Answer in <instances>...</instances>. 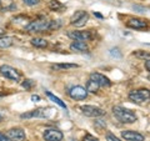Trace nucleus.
Here are the masks:
<instances>
[{
    "label": "nucleus",
    "instance_id": "f257e3e1",
    "mask_svg": "<svg viewBox=\"0 0 150 141\" xmlns=\"http://www.w3.org/2000/svg\"><path fill=\"white\" fill-rule=\"evenodd\" d=\"M112 114L123 124H133L138 120V116L135 115V112L129 109H125L123 106H114L112 107Z\"/></svg>",
    "mask_w": 150,
    "mask_h": 141
},
{
    "label": "nucleus",
    "instance_id": "f03ea898",
    "mask_svg": "<svg viewBox=\"0 0 150 141\" xmlns=\"http://www.w3.org/2000/svg\"><path fill=\"white\" fill-rule=\"evenodd\" d=\"M130 101H133L137 105H144L146 102H150V90L149 89H139L133 90L129 94Z\"/></svg>",
    "mask_w": 150,
    "mask_h": 141
},
{
    "label": "nucleus",
    "instance_id": "7ed1b4c3",
    "mask_svg": "<svg viewBox=\"0 0 150 141\" xmlns=\"http://www.w3.org/2000/svg\"><path fill=\"white\" fill-rule=\"evenodd\" d=\"M49 23L45 19H39V20H34L28 25L25 29L28 32H41L45 30H49Z\"/></svg>",
    "mask_w": 150,
    "mask_h": 141
},
{
    "label": "nucleus",
    "instance_id": "20e7f679",
    "mask_svg": "<svg viewBox=\"0 0 150 141\" xmlns=\"http://www.w3.org/2000/svg\"><path fill=\"white\" fill-rule=\"evenodd\" d=\"M81 112L88 117H100L105 115V111L101 107L93 106V105H84L80 107Z\"/></svg>",
    "mask_w": 150,
    "mask_h": 141
},
{
    "label": "nucleus",
    "instance_id": "39448f33",
    "mask_svg": "<svg viewBox=\"0 0 150 141\" xmlns=\"http://www.w3.org/2000/svg\"><path fill=\"white\" fill-rule=\"evenodd\" d=\"M0 74L4 78H6L9 80H14V81H19V79H20V73L16 69L9 66V65H1L0 66Z\"/></svg>",
    "mask_w": 150,
    "mask_h": 141
},
{
    "label": "nucleus",
    "instance_id": "423d86ee",
    "mask_svg": "<svg viewBox=\"0 0 150 141\" xmlns=\"http://www.w3.org/2000/svg\"><path fill=\"white\" fill-rule=\"evenodd\" d=\"M69 96L73 99V100H84L88 96V91L85 87H83L80 85L73 86L69 90Z\"/></svg>",
    "mask_w": 150,
    "mask_h": 141
},
{
    "label": "nucleus",
    "instance_id": "0eeeda50",
    "mask_svg": "<svg viewBox=\"0 0 150 141\" xmlns=\"http://www.w3.org/2000/svg\"><path fill=\"white\" fill-rule=\"evenodd\" d=\"M90 79L93 81H95L100 87H109L111 85V81L108 79L105 75H103L100 73H91L90 74Z\"/></svg>",
    "mask_w": 150,
    "mask_h": 141
},
{
    "label": "nucleus",
    "instance_id": "6e6552de",
    "mask_svg": "<svg viewBox=\"0 0 150 141\" xmlns=\"http://www.w3.org/2000/svg\"><path fill=\"white\" fill-rule=\"evenodd\" d=\"M44 140L45 141H62L64 135L60 130H56V129H49V130H45L44 133Z\"/></svg>",
    "mask_w": 150,
    "mask_h": 141
},
{
    "label": "nucleus",
    "instance_id": "1a4fd4ad",
    "mask_svg": "<svg viewBox=\"0 0 150 141\" xmlns=\"http://www.w3.org/2000/svg\"><path fill=\"white\" fill-rule=\"evenodd\" d=\"M68 36L75 41H84V43L91 39L89 31H68Z\"/></svg>",
    "mask_w": 150,
    "mask_h": 141
},
{
    "label": "nucleus",
    "instance_id": "9d476101",
    "mask_svg": "<svg viewBox=\"0 0 150 141\" xmlns=\"http://www.w3.org/2000/svg\"><path fill=\"white\" fill-rule=\"evenodd\" d=\"M6 136L11 141H24L25 140V131L20 129V128H16V129H10L8 131Z\"/></svg>",
    "mask_w": 150,
    "mask_h": 141
},
{
    "label": "nucleus",
    "instance_id": "9b49d317",
    "mask_svg": "<svg viewBox=\"0 0 150 141\" xmlns=\"http://www.w3.org/2000/svg\"><path fill=\"white\" fill-rule=\"evenodd\" d=\"M126 26L130 27V29H135V30H144L148 27V23L142 19H129L126 21Z\"/></svg>",
    "mask_w": 150,
    "mask_h": 141
},
{
    "label": "nucleus",
    "instance_id": "f8f14e48",
    "mask_svg": "<svg viewBox=\"0 0 150 141\" xmlns=\"http://www.w3.org/2000/svg\"><path fill=\"white\" fill-rule=\"evenodd\" d=\"M121 137L126 141H144V135L133 130H125L121 133Z\"/></svg>",
    "mask_w": 150,
    "mask_h": 141
},
{
    "label": "nucleus",
    "instance_id": "ddd939ff",
    "mask_svg": "<svg viewBox=\"0 0 150 141\" xmlns=\"http://www.w3.org/2000/svg\"><path fill=\"white\" fill-rule=\"evenodd\" d=\"M46 116H48V114H46V110L44 107H39V109L31 110L29 112L20 115L21 119H33V117H46Z\"/></svg>",
    "mask_w": 150,
    "mask_h": 141
},
{
    "label": "nucleus",
    "instance_id": "4468645a",
    "mask_svg": "<svg viewBox=\"0 0 150 141\" xmlns=\"http://www.w3.org/2000/svg\"><path fill=\"white\" fill-rule=\"evenodd\" d=\"M70 49L73 51H76V53H88V45L84 41H74V43L70 45Z\"/></svg>",
    "mask_w": 150,
    "mask_h": 141
},
{
    "label": "nucleus",
    "instance_id": "2eb2a0df",
    "mask_svg": "<svg viewBox=\"0 0 150 141\" xmlns=\"http://www.w3.org/2000/svg\"><path fill=\"white\" fill-rule=\"evenodd\" d=\"M13 44H14V39L11 36H1L0 37V48L1 49L10 48Z\"/></svg>",
    "mask_w": 150,
    "mask_h": 141
},
{
    "label": "nucleus",
    "instance_id": "dca6fc26",
    "mask_svg": "<svg viewBox=\"0 0 150 141\" xmlns=\"http://www.w3.org/2000/svg\"><path fill=\"white\" fill-rule=\"evenodd\" d=\"M88 20H89V14L85 11V13H84V14H83V15H81L80 18L78 19L76 21H74L71 25L76 26V27H81V26H84V25L86 24V23H88Z\"/></svg>",
    "mask_w": 150,
    "mask_h": 141
},
{
    "label": "nucleus",
    "instance_id": "f3484780",
    "mask_svg": "<svg viewBox=\"0 0 150 141\" xmlns=\"http://www.w3.org/2000/svg\"><path fill=\"white\" fill-rule=\"evenodd\" d=\"M31 44L35 46V48H40V49H44L48 46V41L45 39H41V37H34L31 40Z\"/></svg>",
    "mask_w": 150,
    "mask_h": 141
},
{
    "label": "nucleus",
    "instance_id": "a211bd4d",
    "mask_svg": "<svg viewBox=\"0 0 150 141\" xmlns=\"http://www.w3.org/2000/svg\"><path fill=\"white\" fill-rule=\"evenodd\" d=\"M45 94H46V96H48V97L50 99L51 101H54L56 105H59L60 107H63V109H65V110H67V105H65V102H63V101L60 100L59 97H56L55 95H53V94H51L50 91H45Z\"/></svg>",
    "mask_w": 150,
    "mask_h": 141
},
{
    "label": "nucleus",
    "instance_id": "6ab92c4d",
    "mask_svg": "<svg viewBox=\"0 0 150 141\" xmlns=\"http://www.w3.org/2000/svg\"><path fill=\"white\" fill-rule=\"evenodd\" d=\"M99 85H98V84L95 82V81H93V80L90 79L89 80V81L86 82V91L88 92H93V94H95V92H98V90H99Z\"/></svg>",
    "mask_w": 150,
    "mask_h": 141
},
{
    "label": "nucleus",
    "instance_id": "aec40b11",
    "mask_svg": "<svg viewBox=\"0 0 150 141\" xmlns=\"http://www.w3.org/2000/svg\"><path fill=\"white\" fill-rule=\"evenodd\" d=\"M51 68L56 70H69V69H76L78 65L76 64H54Z\"/></svg>",
    "mask_w": 150,
    "mask_h": 141
},
{
    "label": "nucleus",
    "instance_id": "412c9836",
    "mask_svg": "<svg viewBox=\"0 0 150 141\" xmlns=\"http://www.w3.org/2000/svg\"><path fill=\"white\" fill-rule=\"evenodd\" d=\"M134 55L139 59H144V60H149L150 59V53L148 51H144V50H137L134 53Z\"/></svg>",
    "mask_w": 150,
    "mask_h": 141
},
{
    "label": "nucleus",
    "instance_id": "4be33fe9",
    "mask_svg": "<svg viewBox=\"0 0 150 141\" xmlns=\"http://www.w3.org/2000/svg\"><path fill=\"white\" fill-rule=\"evenodd\" d=\"M49 8L51 9V10L56 11V10H60V9L63 8V5H62V3H60L59 0H51V1L49 3Z\"/></svg>",
    "mask_w": 150,
    "mask_h": 141
},
{
    "label": "nucleus",
    "instance_id": "5701e85b",
    "mask_svg": "<svg viewBox=\"0 0 150 141\" xmlns=\"http://www.w3.org/2000/svg\"><path fill=\"white\" fill-rule=\"evenodd\" d=\"M21 85H23V87H24V89H26V90H30L31 87H34L35 81H33V80H30V79H26V80L23 81Z\"/></svg>",
    "mask_w": 150,
    "mask_h": 141
},
{
    "label": "nucleus",
    "instance_id": "b1692460",
    "mask_svg": "<svg viewBox=\"0 0 150 141\" xmlns=\"http://www.w3.org/2000/svg\"><path fill=\"white\" fill-rule=\"evenodd\" d=\"M62 26V21L60 20H51L49 23V30H54V29H59Z\"/></svg>",
    "mask_w": 150,
    "mask_h": 141
},
{
    "label": "nucleus",
    "instance_id": "393cba45",
    "mask_svg": "<svg viewBox=\"0 0 150 141\" xmlns=\"http://www.w3.org/2000/svg\"><path fill=\"white\" fill-rule=\"evenodd\" d=\"M84 13H85V11H83V10H79V11H76V13H75V14H74V15L71 16V20H70V24H73V23H74V21H76V20H78V19H79V18H80V16L83 15V14H84Z\"/></svg>",
    "mask_w": 150,
    "mask_h": 141
},
{
    "label": "nucleus",
    "instance_id": "a878e982",
    "mask_svg": "<svg viewBox=\"0 0 150 141\" xmlns=\"http://www.w3.org/2000/svg\"><path fill=\"white\" fill-rule=\"evenodd\" d=\"M83 141H99V139H96L95 136H93V135H90V134H86L85 136H84Z\"/></svg>",
    "mask_w": 150,
    "mask_h": 141
},
{
    "label": "nucleus",
    "instance_id": "bb28decb",
    "mask_svg": "<svg viewBox=\"0 0 150 141\" xmlns=\"http://www.w3.org/2000/svg\"><path fill=\"white\" fill-rule=\"evenodd\" d=\"M106 141H120L115 135H112L111 133H108L106 134Z\"/></svg>",
    "mask_w": 150,
    "mask_h": 141
},
{
    "label": "nucleus",
    "instance_id": "cd10ccee",
    "mask_svg": "<svg viewBox=\"0 0 150 141\" xmlns=\"http://www.w3.org/2000/svg\"><path fill=\"white\" fill-rule=\"evenodd\" d=\"M23 1L29 6H34V5H36V4H39L40 0H23Z\"/></svg>",
    "mask_w": 150,
    "mask_h": 141
},
{
    "label": "nucleus",
    "instance_id": "c85d7f7f",
    "mask_svg": "<svg viewBox=\"0 0 150 141\" xmlns=\"http://www.w3.org/2000/svg\"><path fill=\"white\" fill-rule=\"evenodd\" d=\"M0 141H11V140L9 139L6 135H4V134H0Z\"/></svg>",
    "mask_w": 150,
    "mask_h": 141
},
{
    "label": "nucleus",
    "instance_id": "c756f323",
    "mask_svg": "<svg viewBox=\"0 0 150 141\" xmlns=\"http://www.w3.org/2000/svg\"><path fill=\"white\" fill-rule=\"evenodd\" d=\"M31 101H34V102L40 101V96H39V95H33V96H31Z\"/></svg>",
    "mask_w": 150,
    "mask_h": 141
},
{
    "label": "nucleus",
    "instance_id": "7c9ffc66",
    "mask_svg": "<svg viewBox=\"0 0 150 141\" xmlns=\"http://www.w3.org/2000/svg\"><path fill=\"white\" fill-rule=\"evenodd\" d=\"M145 68H146V70L150 73V59L149 60H145Z\"/></svg>",
    "mask_w": 150,
    "mask_h": 141
},
{
    "label": "nucleus",
    "instance_id": "2f4dec72",
    "mask_svg": "<svg viewBox=\"0 0 150 141\" xmlns=\"http://www.w3.org/2000/svg\"><path fill=\"white\" fill-rule=\"evenodd\" d=\"M94 15H95L96 18H99V19H103V15H101V14H99V13H94Z\"/></svg>",
    "mask_w": 150,
    "mask_h": 141
},
{
    "label": "nucleus",
    "instance_id": "473e14b6",
    "mask_svg": "<svg viewBox=\"0 0 150 141\" xmlns=\"http://www.w3.org/2000/svg\"><path fill=\"white\" fill-rule=\"evenodd\" d=\"M1 121H3V115L0 114V123H1Z\"/></svg>",
    "mask_w": 150,
    "mask_h": 141
},
{
    "label": "nucleus",
    "instance_id": "72a5a7b5",
    "mask_svg": "<svg viewBox=\"0 0 150 141\" xmlns=\"http://www.w3.org/2000/svg\"><path fill=\"white\" fill-rule=\"evenodd\" d=\"M3 32H4V30H3V29H0V35H3Z\"/></svg>",
    "mask_w": 150,
    "mask_h": 141
},
{
    "label": "nucleus",
    "instance_id": "f704fd0d",
    "mask_svg": "<svg viewBox=\"0 0 150 141\" xmlns=\"http://www.w3.org/2000/svg\"><path fill=\"white\" fill-rule=\"evenodd\" d=\"M0 3H1V1H0Z\"/></svg>",
    "mask_w": 150,
    "mask_h": 141
}]
</instances>
